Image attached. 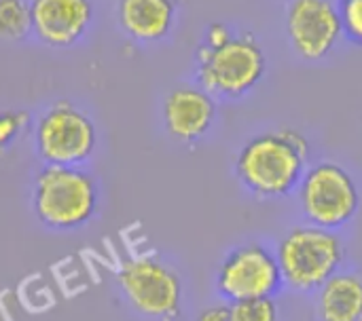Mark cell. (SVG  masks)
Returning a JSON list of instances; mask_svg holds the SVG:
<instances>
[{
	"label": "cell",
	"instance_id": "cell-6",
	"mask_svg": "<svg viewBox=\"0 0 362 321\" xmlns=\"http://www.w3.org/2000/svg\"><path fill=\"white\" fill-rule=\"evenodd\" d=\"M117 284L127 305L146 320L176 321L182 313V279L155 254L127 258L117 273Z\"/></svg>",
	"mask_w": 362,
	"mask_h": 321
},
{
	"label": "cell",
	"instance_id": "cell-8",
	"mask_svg": "<svg viewBox=\"0 0 362 321\" xmlns=\"http://www.w3.org/2000/svg\"><path fill=\"white\" fill-rule=\"evenodd\" d=\"M216 290L227 305L255 298H276L284 290L276 252L261 241L235 246L218 265Z\"/></svg>",
	"mask_w": 362,
	"mask_h": 321
},
{
	"label": "cell",
	"instance_id": "cell-7",
	"mask_svg": "<svg viewBox=\"0 0 362 321\" xmlns=\"http://www.w3.org/2000/svg\"><path fill=\"white\" fill-rule=\"evenodd\" d=\"M95 146L93 121L66 99L51 104L34 125V148L45 165L78 167L93 155Z\"/></svg>",
	"mask_w": 362,
	"mask_h": 321
},
{
	"label": "cell",
	"instance_id": "cell-4",
	"mask_svg": "<svg viewBox=\"0 0 362 321\" xmlns=\"http://www.w3.org/2000/svg\"><path fill=\"white\" fill-rule=\"evenodd\" d=\"M295 195L305 224L312 226L339 233L361 212V188L354 176L335 161L308 167Z\"/></svg>",
	"mask_w": 362,
	"mask_h": 321
},
{
	"label": "cell",
	"instance_id": "cell-13",
	"mask_svg": "<svg viewBox=\"0 0 362 321\" xmlns=\"http://www.w3.org/2000/svg\"><path fill=\"white\" fill-rule=\"evenodd\" d=\"M320 321H362V277L339 271L316 292Z\"/></svg>",
	"mask_w": 362,
	"mask_h": 321
},
{
	"label": "cell",
	"instance_id": "cell-9",
	"mask_svg": "<svg viewBox=\"0 0 362 321\" xmlns=\"http://www.w3.org/2000/svg\"><path fill=\"white\" fill-rule=\"evenodd\" d=\"M286 34L299 57L320 61L344 34L339 11L331 0H288Z\"/></svg>",
	"mask_w": 362,
	"mask_h": 321
},
{
	"label": "cell",
	"instance_id": "cell-11",
	"mask_svg": "<svg viewBox=\"0 0 362 321\" xmlns=\"http://www.w3.org/2000/svg\"><path fill=\"white\" fill-rule=\"evenodd\" d=\"M214 119L216 102L202 87H176L163 102V125L176 142H199L212 129Z\"/></svg>",
	"mask_w": 362,
	"mask_h": 321
},
{
	"label": "cell",
	"instance_id": "cell-14",
	"mask_svg": "<svg viewBox=\"0 0 362 321\" xmlns=\"http://www.w3.org/2000/svg\"><path fill=\"white\" fill-rule=\"evenodd\" d=\"M30 32H32L30 2L0 0V38L23 40Z\"/></svg>",
	"mask_w": 362,
	"mask_h": 321
},
{
	"label": "cell",
	"instance_id": "cell-15",
	"mask_svg": "<svg viewBox=\"0 0 362 321\" xmlns=\"http://www.w3.org/2000/svg\"><path fill=\"white\" fill-rule=\"evenodd\" d=\"M229 307L233 321H280V305L276 303V298L242 301Z\"/></svg>",
	"mask_w": 362,
	"mask_h": 321
},
{
	"label": "cell",
	"instance_id": "cell-10",
	"mask_svg": "<svg viewBox=\"0 0 362 321\" xmlns=\"http://www.w3.org/2000/svg\"><path fill=\"white\" fill-rule=\"evenodd\" d=\"M32 32L53 49L76 44L93 19L91 0H32Z\"/></svg>",
	"mask_w": 362,
	"mask_h": 321
},
{
	"label": "cell",
	"instance_id": "cell-18",
	"mask_svg": "<svg viewBox=\"0 0 362 321\" xmlns=\"http://www.w3.org/2000/svg\"><path fill=\"white\" fill-rule=\"evenodd\" d=\"M233 38L229 25L225 23H210L208 30H206V38H204V47H210V49H216V47H223L225 42H229Z\"/></svg>",
	"mask_w": 362,
	"mask_h": 321
},
{
	"label": "cell",
	"instance_id": "cell-16",
	"mask_svg": "<svg viewBox=\"0 0 362 321\" xmlns=\"http://www.w3.org/2000/svg\"><path fill=\"white\" fill-rule=\"evenodd\" d=\"M337 11L344 34L352 42L362 44V0H339Z\"/></svg>",
	"mask_w": 362,
	"mask_h": 321
},
{
	"label": "cell",
	"instance_id": "cell-1",
	"mask_svg": "<svg viewBox=\"0 0 362 321\" xmlns=\"http://www.w3.org/2000/svg\"><path fill=\"white\" fill-rule=\"evenodd\" d=\"M308 138L291 127L272 129L250 138L235 157L240 184L257 199L291 197L308 171Z\"/></svg>",
	"mask_w": 362,
	"mask_h": 321
},
{
	"label": "cell",
	"instance_id": "cell-17",
	"mask_svg": "<svg viewBox=\"0 0 362 321\" xmlns=\"http://www.w3.org/2000/svg\"><path fill=\"white\" fill-rule=\"evenodd\" d=\"M30 116L23 110H4L0 112V150L8 148L21 131L28 127Z\"/></svg>",
	"mask_w": 362,
	"mask_h": 321
},
{
	"label": "cell",
	"instance_id": "cell-5",
	"mask_svg": "<svg viewBox=\"0 0 362 321\" xmlns=\"http://www.w3.org/2000/svg\"><path fill=\"white\" fill-rule=\"evenodd\" d=\"M267 57L252 34L233 36L223 47L197 49V83L212 97L240 99L248 95L265 76Z\"/></svg>",
	"mask_w": 362,
	"mask_h": 321
},
{
	"label": "cell",
	"instance_id": "cell-12",
	"mask_svg": "<svg viewBox=\"0 0 362 321\" xmlns=\"http://www.w3.org/2000/svg\"><path fill=\"white\" fill-rule=\"evenodd\" d=\"M119 23L127 36L138 42L163 40L176 19L174 0H119Z\"/></svg>",
	"mask_w": 362,
	"mask_h": 321
},
{
	"label": "cell",
	"instance_id": "cell-19",
	"mask_svg": "<svg viewBox=\"0 0 362 321\" xmlns=\"http://www.w3.org/2000/svg\"><path fill=\"white\" fill-rule=\"evenodd\" d=\"M195 321H233L229 305H210L197 313Z\"/></svg>",
	"mask_w": 362,
	"mask_h": 321
},
{
	"label": "cell",
	"instance_id": "cell-2",
	"mask_svg": "<svg viewBox=\"0 0 362 321\" xmlns=\"http://www.w3.org/2000/svg\"><path fill=\"white\" fill-rule=\"evenodd\" d=\"M284 288L297 294H316L335 277L348 256L346 241L337 231L297 224L274 248Z\"/></svg>",
	"mask_w": 362,
	"mask_h": 321
},
{
	"label": "cell",
	"instance_id": "cell-3",
	"mask_svg": "<svg viewBox=\"0 0 362 321\" xmlns=\"http://www.w3.org/2000/svg\"><path fill=\"white\" fill-rule=\"evenodd\" d=\"M100 188L81 167L45 165L32 182V210L53 231H76L98 212Z\"/></svg>",
	"mask_w": 362,
	"mask_h": 321
}]
</instances>
